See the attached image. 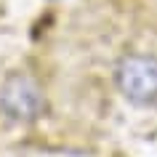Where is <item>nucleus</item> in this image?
<instances>
[{
    "instance_id": "nucleus-1",
    "label": "nucleus",
    "mask_w": 157,
    "mask_h": 157,
    "mask_svg": "<svg viewBox=\"0 0 157 157\" xmlns=\"http://www.w3.org/2000/svg\"><path fill=\"white\" fill-rule=\"evenodd\" d=\"M115 83L128 101L152 104L157 99V59L149 53H128L115 69Z\"/></svg>"
},
{
    "instance_id": "nucleus-2",
    "label": "nucleus",
    "mask_w": 157,
    "mask_h": 157,
    "mask_svg": "<svg viewBox=\"0 0 157 157\" xmlns=\"http://www.w3.org/2000/svg\"><path fill=\"white\" fill-rule=\"evenodd\" d=\"M0 109L6 117L29 123L43 112V93L32 77L27 75H11L6 83L0 85Z\"/></svg>"
}]
</instances>
